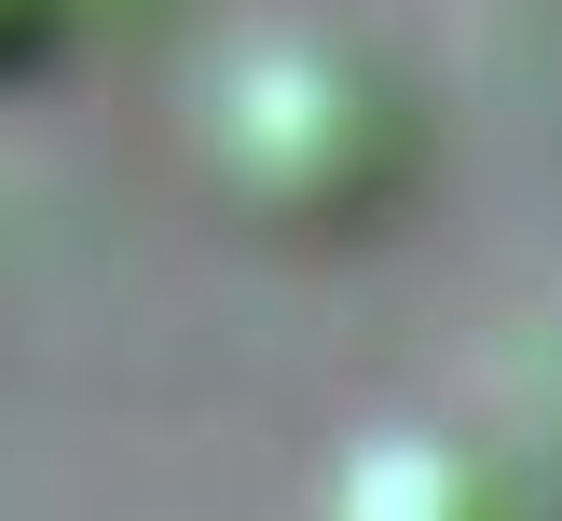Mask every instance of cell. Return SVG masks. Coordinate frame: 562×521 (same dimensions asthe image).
<instances>
[{"label":"cell","mask_w":562,"mask_h":521,"mask_svg":"<svg viewBox=\"0 0 562 521\" xmlns=\"http://www.w3.org/2000/svg\"><path fill=\"white\" fill-rule=\"evenodd\" d=\"M192 165H206L220 206H247L289 247H344L426 165L398 69L344 27H247L192 69Z\"/></svg>","instance_id":"1"},{"label":"cell","mask_w":562,"mask_h":521,"mask_svg":"<svg viewBox=\"0 0 562 521\" xmlns=\"http://www.w3.org/2000/svg\"><path fill=\"white\" fill-rule=\"evenodd\" d=\"M302 521H536V508H521V480H508L467 426L384 411V426L329 439V466H316V494H302Z\"/></svg>","instance_id":"2"},{"label":"cell","mask_w":562,"mask_h":521,"mask_svg":"<svg viewBox=\"0 0 562 521\" xmlns=\"http://www.w3.org/2000/svg\"><path fill=\"white\" fill-rule=\"evenodd\" d=\"M82 14H97V0H0V82L55 69V55L82 42Z\"/></svg>","instance_id":"3"}]
</instances>
